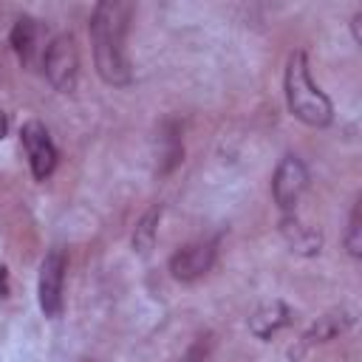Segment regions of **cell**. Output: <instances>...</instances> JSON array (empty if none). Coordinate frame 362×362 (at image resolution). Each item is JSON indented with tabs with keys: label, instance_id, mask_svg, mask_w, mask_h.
Segmentation results:
<instances>
[{
	"label": "cell",
	"instance_id": "30bf717a",
	"mask_svg": "<svg viewBox=\"0 0 362 362\" xmlns=\"http://www.w3.org/2000/svg\"><path fill=\"white\" fill-rule=\"evenodd\" d=\"M37 42H40V28H37V23H34L31 17H20L17 25H14V31H11V45H14V51L20 54L23 62H31V59H34V51L40 48Z\"/></svg>",
	"mask_w": 362,
	"mask_h": 362
},
{
	"label": "cell",
	"instance_id": "7a4b0ae2",
	"mask_svg": "<svg viewBox=\"0 0 362 362\" xmlns=\"http://www.w3.org/2000/svg\"><path fill=\"white\" fill-rule=\"evenodd\" d=\"M286 102L294 119L308 127H325L334 119V107L328 96L314 85L308 74V62L303 51H294L286 65Z\"/></svg>",
	"mask_w": 362,
	"mask_h": 362
},
{
	"label": "cell",
	"instance_id": "3957f363",
	"mask_svg": "<svg viewBox=\"0 0 362 362\" xmlns=\"http://www.w3.org/2000/svg\"><path fill=\"white\" fill-rule=\"evenodd\" d=\"M42 68H45L48 82L57 90L62 93L74 90L76 74H79V51L71 34H59L42 48Z\"/></svg>",
	"mask_w": 362,
	"mask_h": 362
},
{
	"label": "cell",
	"instance_id": "8fae6325",
	"mask_svg": "<svg viewBox=\"0 0 362 362\" xmlns=\"http://www.w3.org/2000/svg\"><path fill=\"white\" fill-rule=\"evenodd\" d=\"M283 235H286L288 243H291L294 249H300V252H317V249H320V235L311 232V229H305L303 223H297L294 215H286V218H283Z\"/></svg>",
	"mask_w": 362,
	"mask_h": 362
},
{
	"label": "cell",
	"instance_id": "6da1fadb",
	"mask_svg": "<svg viewBox=\"0 0 362 362\" xmlns=\"http://www.w3.org/2000/svg\"><path fill=\"white\" fill-rule=\"evenodd\" d=\"M133 6L119 0H105L90 14V42H93V59L96 71L107 85H127L130 82V65L124 54V34L130 23Z\"/></svg>",
	"mask_w": 362,
	"mask_h": 362
},
{
	"label": "cell",
	"instance_id": "52a82bcc",
	"mask_svg": "<svg viewBox=\"0 0 362 362\" xmlns=\"http://www.w3.org/2000/svg\"><path fill=\"white\" fill-rule=\"evenodd\" d=\"M212 260H215V243L212 240H195V243H187L181 246L173 257H170V272L175 280H198L201 274H206L212 269Z\"/></svg>",
	"mask_w": 362,
	"mask_h": 362
},
{
	"label": "cell",
	"instance_id": "5b68a950",
	"mask_svg": "<svg viewBox=\"0 0 362 362\" xmlns=\"http://www.w3.org/2000/svg\"><path fill=\"white\" fill-rule=\"evenodd\" d=\"M62 283H65V255L62 249H51L40 266V308L45 317H59L62 311Z\"/></svg>",
	"mask_w": 362,
	"mask_h": 362
},
{
	"label": "cell",
	"instance_id": "4fadbf2b",
	"mask_svg": "<svg viewBox=\"0 0 362 362\" xmlns=\"http://www.w3.org/2000/svg\"><path fill=\"white\" fill-rule=\"evenodd\" d=\"M156 215H158V212L153 209V212L141 221V226L136 229L133 243H136V249H139V252H147V249H150V243H153V221H156Z\"/></svg>",
	"mask_w": 362,
	"mask_h": 362
},
{
	"label": "cell",
	"instance_id": "9c48e42d",
	"mask_svg": "<svg viewBox=\"0 0 362 362\" xmlns=\"http://www.w3.org/2000/svg\"><path fill=\"white\" fill-rule=\"evenodd\" d=\"M351 322H354V314H345V311L320 317V320H317V325H311V328L303 334V348H305V345H311V342H325V339H331V337L342 334Z\"/></svg>",
	"mask_w": 362,
	"mask_h": 362
},
{
	"label": "cell",
	"instance_id": "ba28073f",
	"mask_svg": "<svg viewBox=\"0 0 362 362\" xmlns=\"http://www.w3.org/2000/svg\"><path fill=\"white\" fill-rule=\"evenodd\" d=\"M286 322H288V308H286L280 300H272V303H263V305L255 311V317L249 320V328H252L255 337L269 339V337L277 334Z\"/></svg>",
	"mask_w": 362,
	"mask_h": 362
},
{
	"label": "cell",
	"instance_id": "277c9868",
	"mask_svg": "<svg viewBox=\"0 0 362 362\" xmlns=\"http://www.w3.org/2000/svg\"><path fill=\"white\" fill-rule=\"evenodd\" d=\"M305 187H308L305 164H303L297 156H286V158L277 164L274 178H272V195H274V204L280 206L283 218H286V215H294L297 201H300V195L305 192Z\"/></svg>",
	"mask_w": 362,
	"mask_h": 362
},
{
	"label": "cell",
	"instance_id": "7c38bea8",
	"mask_svg": "<svg viewBox=\"0 0 362 362\" xmlns=\"http://www.w3.org/2000/svg\"><path fill=\"white\" fill-rule=\"evenodd\" d=\"M359 201L354 204L351 209V221H348V235H345V249L351 252V257H359L362 255V240H359Z\"/></svg>",
	"mask_w": 362,
	"mask_h": 362
},
{
	"label": "cell",
	"instance_id": "5bb4252c",
	"mask_svg": "<svg viewBox=\"0 0 362 362\" xmlns=\"http://www.w3.org/2000/svg\"><path fill=\"white\" fill-rule=\"evenodd\" d=\"M6 130H8V124H6V116H3V113H0V139H3V136H6Z\"/></svg>",
	"mask_w": 362,
	"mask_h": 362
},
{
	"label": "cell",
	"instance_id": "8992f818",
	"mask_svg": "<svg viewBox=\"0 0 362 362\" xmlns=\"http://www.w3.org/2000/svg\"><path fill=\"white\" fill-rule=\"evenodd\" d=\"M20 139H23V147H25V156H28L34 178L45 181L57 167V147H54L48 130L40 122H28V124H23Z\"/></svg>",
	"mask_w": 362,
	"mask_h": 362
}]
</instances>
